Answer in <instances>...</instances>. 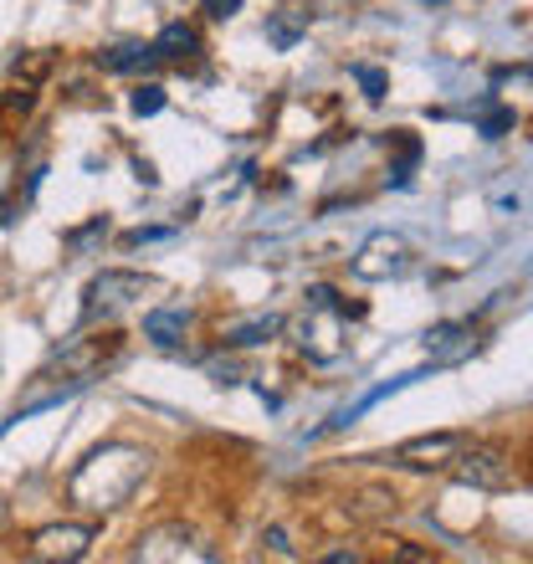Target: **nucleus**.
<instances>
[{
  "instance_id": "f257e3e1",
  "label": "nucleus",
  "mask_w": 533,
  "mask_h": 564,
  "mask_svg": "<svg viewBox=\"0 0 533 564\" xmlns=\"http://www.w3.org/2000/svg\"><path fill=\"white\" fill-rule=\"evenodd\" d=\"M144 477H149V452H144V446L113 442V446L88 452V462L73 473L67 492H73L77 508H88V513H108V508L129 503L133 488H139Z\"/></svg>"
},
{
  "instance_id": "f03ea898",
  "label": "nucleus",
  "mask_w": 533,
  "mask_h": 564,
  "mask_svg": "<svg viewBox=\"0 0 533 564\" xmlns=\"http://www.w3.org/2000/svg\"><path fill=\"white\" fill-rule=\"evenodd\" d=\"M452 473H457L461 488H472V492H503L519 482V467H513V457L508 452H498V446H467L461 452L457 446V457L446 462Z\"/></svg>"
},
{
  "instance_id": "7ed1b4c3",
  "label": "nucleus",
  "mask_w": 533,
  "mask_h": 564,
  "mask_svg": "<svg viewBox=\"0 0 533 564\" xmlns=\"http://www.w3.org/2000/svg\"><path fill=\"white\" fill-rule=\"evenodd\" d=\"M411 268H415L411 241L400 237V231H370V237L359 241V252H355V278H365V282L405 278Z\"/></svg>"
},
{
  "instance_id": "20e7f679",
  "label": "nucleus",
  "mask_w": 533,
  "mask_h": 564,
  "mask_svg": "<svg viewBox=\"0 0 533 564\" xmlns=\"http://www.w3.org/2000/svg\"><path fill=\"white\" fill-rule=\"evenodd\" d=\"M297 349L318 365L344 355V303H308L303 324H297Z\"/></svg>"
},
{
  "instance_id": "39448f33",
  "label": "nucleus",
  "mask_w": 533,
  "mask_h": 564,
  "mask_svg": "<svg viewBox=\"0 0 533 564\" xmlns=\"http://www.w3.org/2000/svg\"><path fill=\"white\" fill-rule=\"evenodd\" d=\"M160 282L144 278V272H104V278L88 282V303H83V313L88 318H113V313L133 308L144 293H154Z\"/></svg>"
},
{
  "instance_id": "423d86ee",
  "label": "nucleus",
  "mask_w": 533,
  "mask_h": 564,
  "mask_svg": "<svg viewBox=\"0 0 533 564\" xmlns=\"http://www.w3.org/2000/svg\"><path fill=\"white\" fill-rule=\"evenodd\" d=\"M133 560H144V564H180V560H206V550L195 544V534L185 529V523H164V529H149V534L139 539Z\"/></svg>"
},
{
  "instance_id": "0eeeda50",
  "label": "nucleus",
  "mask_w": 533,
  "mask_h": 564,
  "mask_svg": "<svg viewBox=\"0 0 533 564\" xmlns=\"http://www.w3.org/2000/svg\"><path fill=\"white\" fill-rule=\"evenodd\" d=\"M93 544V529L88 523H57V529H42L31 539V554L36 560H83Z\"/></svg>"
},
{
  "instance_id": "6e6552de",
  "label": "nucleus",
  "mask_w": 533,
  "mask_h": 564,
  "mask_svg": "<svg viewBox=\"0 0 533 564\" xmlns=\"http://www.w3.org/2000/svg\"><path fill=\"white\" fill-rule=\"evenodd\" d=\"M472 324H436L421 334V349H426L436 365H457V359L472 355Z\"/></svg>"
},
{
  "instance_id": "1a4fd4ad",
  "label": "nucleus",
  "mask_w": 533,
  "mask_h": 564,
  "mask_svg": "<svg viewBox=\"0 0 533 564\" xmlns=\"http://www.w3.org/2000/svg\"><path fill=\"white\" fill-rule=\"evenodd\" d=\"M461 436H452V431H442V436H415V442H400L395 457L405 462V467H446V462L457 457Z\"/></svg>"
},
{
  "instance_id": "9d476101",
  "label": "nucleus",
  "mask_w": 533,
  "mask_h": 564,
  "mask_svg": "<svg viewBox=\"0 0 533 564\" xmlns=\"http://www.w3.org/2000/svg\"><path fill=\"white\" fill-rule=\"evenodd\" d=\"M108 355H113V339H77V344H67V349L57 355V370H67L73 380H83V386H88L93 370H98Z\"/></svg>"
},
{
  "instance_id": "9b49d317",
  "label": "nucleus",
  "mask_w": 533,
  "mask_h": 564,
  "mask_svg": "<svg viewBox=\"0 0 533 564\" xmlns=\"http://www.w3.org/2000/svg\"><path fill=\"white\" fill-rule=\"evenodd\" d=\"M282 334V313H252L241 324H226V349H257V344H272Z\"/></svg>"
},
{
  "instance_id": "f8f14e48",
  "label": "nucleus",
  "mask_w": 533,
  "mask_h": 564,
  "mask_svg": "<svg viewBox=\"0 0 533 564\" xmlns=\"http://www.w3.org/2000/svg\"><path fill=\"white\" fill-rule=\"evenodd\" d=\"M185 308H149L144 313V339L160 344V349H180L185 344Z\"/></svg>"
},
{
  "instance_id": "ddd939ff",
  "label": "nucleus",
  "mask_w": 533,
  "mask_h": 564,
  "mask_svg": "<svg viewBox=\"0 0 533 564\" xmlns=\"http://www.w3.org/2000/svg\"><path fill=\"white\" fill-rule=\"evenodd\" d=\"M149 62H160V57H154V46H144V42H123V46L98 52V67H104V73H139Z\"/></svg>"
},
{
  "instance_id": "4468645a",
  "label": "nucleus",
  "mask_w": 533,
  "mask_h": 564,
  "mask_svg": "<svg viewBox=\"0 0 533 564\" xmlns=\"http://www.w3.org/2000/svg\"><path fill=\"white\" fill-rule=\"evenodd\" d=\"M488 206L498 221H513V216H523V180L519 175H498L488 185Z\"/></svg>"
},
{
  "instance_id": "2eb2a0df",
  "label": "nucleus",
  "mask_w": 533,
  "mask_h": 564,
  "mask_svg": "<svg viewBox=\"0 0 533 564\" xmlns=\"http://www.w3.org/2000/svg\"><path fill=\"white\" fill-rule=\"evenodd\" d=\"M149 46H154V57H170V62H175V57H191L195 46H200V36H195V26H185V21H170V26H164Z\"/></svg>"
},
{
  "instance_id": "dca6fc26",
  "label": "nucleus",
  "mask_w": 533,
  "mask_h": 564,
  "mask_svg": "<svg viewBox=\"0 0 533 564\" xmlns=\"http://www.w3.org/2000/svg\"><path fill=\"white\" fill-rule=\"evenodd\" d=\"M297 36H303V15H272L266 21V42L278 46V52H293Z\"/></svg>"
},
{
  "instance_id": "f3484780",
  "label": "nucleus",
  "mask_w": 533,
  "mask_h": 564,
  "mask_svg": "<svg viewBox=\"0 0 533 564\" xmlns=\"http://www.w3.org/2000/svg\"><path fill=\"white\" fill-rule=\"evenodd\" d=\"M513 123H519V113H513V108H488V113L477 119V134H482V139H503V134H513Z\"/></svg>"
},
{
  "instance_id": "a211bd4d",
  "label": "nucleus",
  "mask_w": 533,
  "mask_h": 564,
  "mask_svg": "<svg viewBox=\"0 0 533 564\" xmlns=\"http://www.w3.org/2000/svg\"><path fill=\"white\" fill-rule=\"evenodd\" d=\"M355 83L365 88V98H370V104H380V98L390 93V77L380 73V67H370V62H355Z\"/></svg>"
},
{
  "instance_id": "6ab92c4d",
  "label": "nucleus",
  "mask_w": 533,
  "mask_h": 564,
  "mask_svg": "<svg viewBox=\"0 0 533 564\" xmlns=\"http://www.w3.org/2000/svg\"><path fill=\"white\" fill-rule=\"evenodd\" d=\"M129 108L139 113V119H154V113L164 108V88H160V83H144V88H133Z\"/></svg>"
},
{
  "instance_id": "aec40b11",
  "label": "nucleus",
  "mask_w": 533,
  "mask_h": 564,
  "mask_svg": "<svg viewBox=\"0 0 533 564\" xmlns=\"http://www.w3.org/2000/svg\"><path fill=\"white\" fill-rule=\"evenodd\" d=\"M170 237H175V226H139V231L123 237V247H154V241H170Z\"/></svg>"
},
{
  "instance_id": "412c9836",
  "label": "nucleus",
  "mask_w": 533,
  "mask_h": 564,
  "mask_svg": "<svg viewBox=\"0 0 533 564\" xmlns=\"http://www.w3.org/2000/svg\"><path fill=\"white\" fill-rule=\"evenodd\" d=\"M262 544H266V550H272V554H282V560H297V550H293V544H287V534H282V529H266V534H262Z\"/></svg>"
},
{
  "instance_id": "4be33fe9",
  "label": "nucleus",
  "mask_w": 533,
  "mask_h": 564,
  "mask_svg": "<svg viewBox=\"0 0 533 564\" xmlns=\"http://www.w3.org/2000/svg\"><path fill=\"white\" fill-rule=\"evenodd\" d=\"M200 6H206V11L216 15V21H226V15H237V11H241V0H200Z\"/></svg>"
},
{
  "instance_id": "5701e85b",
  "label": "nucleus",
  "mask_w": 533,
  "mask_h": 564,
  "mask_svg": "<svg viewBox=\"0 0 533 564\" xmlns=\"http://www.w3.org/2000/svg\"><path fill=\"white\" fill-rule=\"evenodd\" d=\"M31 104H36V93H11V98H6V108H11V113H31Z\"/></svg>"
},
{
  "instance_id": "b1692460",
  "label": "nucleus",
  "mask_w": 533,
  "mask_h": 564,
  "mask_svg": "<svg viewBox=\"0 0 533 564\" xmlns=\"http://www.w3.org/2000/svg\"><path fill=\"white\" fill-rule=\"evenodd\" d=\"M133 180H139V185H160V175H154V164H144V160H133Z\"/></svg>"
},
{
  "instance_id": "393cba45",
  "label": "nucleus",
  "mask_w": 533,
  "mask_h": 564,
  "mask_svg": "<svg viewBox=\"0 0 533 564\" xmlns=\"http://www.w3.org/2000/svg\"><path fill=\"white\" fill-rule=\"evenodd\" d=\"M421 6H446V0H421Z\"/></svg>"
}]
</instances>
